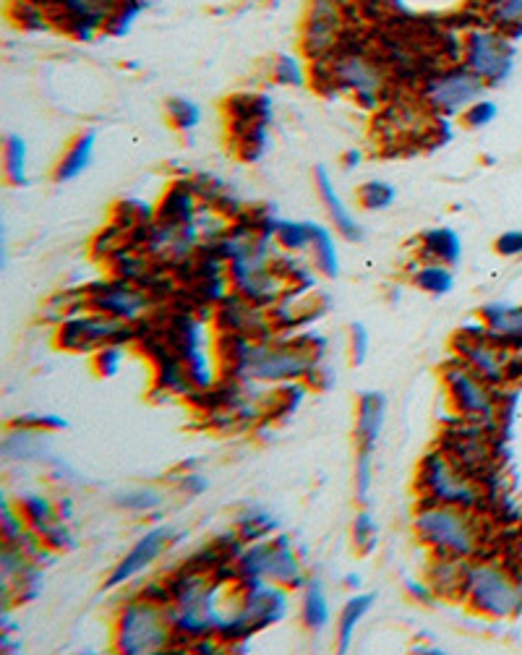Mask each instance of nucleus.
I'll return each mask as SVG.
<instances>
[{"label":"nucleus","mask_w":522,"mask_h":655,"mask_svg":"<svg viewBox=\"0 0 522 655\" xmlns=\"http://www.w3.org/2000/svg\"><path fill=\"white\" fill-rule=\"evenodd\" d=\"M217 585L204 569H186L167 585V612L173 629L183 640H204L220 632L225 616L217 603Z\"/></svg>","instance_id":"1"},{"label":"nucleus","mask_w":522,"mask_h":655,"mask_svg":"<svg viewBox=\"0 0 522 655\" xmlns=\"http://www.w3.org/2000/svg\"><path fill=\"white\" fill-rule=\"evenodd\" d=\"M412 528H416V536L440 556L468 559L481 546V528L466 507L423 502V507L416 512Z\"/></svg>","instance_id":"2"},{"label":"nucleus","mask_w":522,"mask_h":655,"mask_svg":"<svg viewBox=\"0 0 522 655\" xmlns=\"http://www.w3.org/2000/svg\"><path fill=\"white\" fill-rule=\"evenodd\" d=\"M173 619L165 603L141 599L126 603L115 619V651L124 655L163 653L173 645Z\"/></svg>","instance_id":"3"},{"label":"nucleus","mask_w":522,"mask_h":655,"mask_svg":"<svg viewBox=\"0 0 522 655\" xmlns=\"http://www.w3.org/2000/svg\"><path fill=\"white\" fill-rule=\"evenodd\" d=\"M288 614V588L267 580H241V599L235 612L217 632L222 642H243L251 634L277 625Z\"/></svg>","instance_id":"4"},{"label":"nucleus","mask_w":522,"mask_h":655,"mask_svg":"<svg viewBox=\"0 0 522 655\" xmlns=\"http://www.w3.org/2000/svg\"><path fill=\"white\" fill-rule=\"evenodd\" d=\"M311 337L293 342H249L238 376L254 381H295L308 376L321 358L319 348H308Z\"/></svg>","instance_id":"5"},{"label":"nucleus","mask_w":522,"mask_h":655,"mask_svg":"<svg viewBox=\"0 0 522 655\" xmlns=\"http://www.w3.org/2000/svg\"><path fill=\"white\" fill-rule=\"evenodd\" d=\"M418 489L423 502L453 504V507L473 509L481 502V491L466 476V470L455 463L447 452L436 450L423 457L418 468Z\"/></svg>","instance_id":"6"},{"label":"nucleus","mask_w":522,"mask_h":655,"mask_svg":"<svg viewBox=\"0 0 522 655\" xmlns=\"http://www.w3.org/2000/svg\"><path fill=\"white\" fill-rule=\"evenodd\" d=\"M466 599L473 612L492 619H509L522 612V585L499 564H473L468 567Z\"/></svg>","instance_id":"7"},{"label":"nucleus","mask_w":522,"mask_h":655,"mask_svg":"<svg viewBox=\"0 0 522 655\" xmlns=\"http://www.w3.org/2000/svg\"><path fill=\"white\" fill-rule=\"evenodd\" d=\"M235 572L241 580H267L288 590L303 585L298 556L293 554V546L285 536L272 538V541H256L235 559Z\"/></svg>","instance_id":"8"},{"label":"nucleus","mask_w":522,"mask_h":655,"mask_svg":"<svg viewBox=\"0 0 522 655\" xmlns=\"http://www.w3.org/2000/svg\"><path fill=\"white\" fill-rule=\"evenodd\" d=\"M327 84L340 92H351L358 105L377 108L384 89V74L369 55L351 50V53H340L327 66Z\"/></svg>","instance_id":"9"},{"label":"nucleus","mask_w":522,"mask_h":655,"mask_svg":"<svg viewBox=\"0 0 522 655\" xmlns=\"http://www.w3.org/2000/svg\"><path fill=\"white\" fill-rule=\"evenodd\" d=\"M514 45L499 29H475L466 40V68L473 71L486 87H496L512 74Z\"/></svg>","instance_id":"10"},{"label":"nucleus","mask_w":522,"mask_h":655,"mask_svg":"<svg viewBox=\"0 0 522 655\" xmlns=\"http://www.w3.org/2000/svg\"><path fill=\"white\" fill-rule=\"evenodd\" d=\"M131 337V327L126 322L113 319L105 314H74L63 319L58 329V348L68 350V353H94V350L111 345V342H124Z\"/></svg>","instance_id":"11"},{"label":"nucleus","mask_w":522,"mask_h":655,"mask_svg":"<svg viewBox=\"0 0 522 655\" xmlns=\"http://www.w3.org/2000/svg\"><path fill=\"white\" fill-rule=\"evenodd\" d=\"M483 89L486 81L479 79L470 68H449L426 84V100L444 115H462L475 100H481Z\"/></svg>","instance_id":"12"},{"label":"nucleus","mask_w":522,"mask_h":655,"mask_svg":"<svg viewBox=\"0 0 522 655\" xmlns=\"http://www.w3.org/2000/svg\"><path fill=\"white\" fill-rule=\"evenodd\" d=\"M444 387H447L449 400L457 407V413L468 415V418H494V398L488 392L486 379L475 374L470 366L455 363V366L444 368Z\"/></svg>","instance_id":"13"},{"label":"nucleus","mask_w":522,"mask_h":655,"mask_svg":"<svg viewBox=\"0 0 522 655\" xmlns=\"http://www.w3.org/2000/svg\"><path fill=\"white\" fill-rule=\"evenodd\" d=\"M87 306L97 311V314L113 316L118 322H137L141 314H147L150 308V298L144 290H139L137 285L128 280H115V282H102L94 285L87 293Z\"/></svg>","instance_id":"14"},{"label":"nucleus","mask_w":522,"mask_h":655,"mask_svg":"<svg viewBox=\"0 0 522 655\" xmlns=\"http://www.w3.org/2000/svg\"><path fill=\"white\" fill-rule=\"evenodd\" d=\"M340 27H343V16H340L338 0H311L306 24H303V50L314 61H321L338 48Z\"/></svg>","instance_id":"15"},{"label":"nucleus","mask_w":522,"mask_h":655,"mask_svg":"<svg viewBox=\"0 0 522 655\" xmlns=\"http://www.w3.org/2000/svg\"><path fill=\"white\" fill-rule=\"evenodd\" d=\"M176 543V530L170 528V525H160V528H154L147 533L144 538H139L137 543H133V549L128 551V554L115 564L113 575L107 577L105 588H118L124 585V582L133 580L139 572H144L150 564H154L160 559V556L165 554L167 549Z\"/></svg>","instance_id":"16"},{"label":"nucleus","mask_w":522,"mask_h":655,"mask_svg":"<svg viewBox=\"0 0 522 655\" xmlns=\"http://www.w3.org/2000/svg\"><path fill=\"white\" fill-rule=\"evenodd\" d=\"M220 324L225 332H233L246 337V340H267V319L256 303L246 301V298L233 295V298H222V308H220Z\"/></svg>","instance_id":"17"},{"label":"nucleus","mask_w":522,"mask_h":655,"mask_svg":"<svg viewBox=\"0 0 522 655\" xmlns=\"http://www.w3.org/2000/svg\"><path fill=\"white\" fill-rule=\"evenodd\" d=\"M386 418V400L382 392H364L358 400V418H356V444L358 450L373 452L377 450L379 437H382Z\"/></svg>","instance_id":"18"},{"label":"nucleus","mask_w":522,"mask_h":655,"mask_svg":"<svg viewBox=\"0 0 522 655\" xmlns=\"http://www.w3.org/2000/svg\"><path fill=\"white\" fill-rule=\"evenodd\" d=\"M317 188H319V197L324 201L327 214H330L334 230L340 232V236L347 238V241H364V230H360L356 214L345 206V201L340 199V193L334 191L330 173H327V167H317Z\"/></svg>","instance_id":"19"},{"label":"nucleus","mask_w":522,"mask_h":655,"mask_svg":"<svg viewBox=\"0 0 522 655\" xmlns=\"http://www.w3.org/2000/svg\"><path fill=\"white\" fill-rule=\"evenodd\" d=\"M9 459H18V463H31V459H42L48 455V431L31 426H16L5 433L3 446H0Z\"/></svg>","instance_id":"20"},{"label":"nucleus","mask_w":522,"mask_h":655,"mask_svg":"<svg viewBox=\"0 0 522 655\" xmlns=\"http://www.w3.org/2000/svg\"><path fill=\"white\" fill-rule=\"evenodd\" d=\"M429 588L444 599H466L468 567L457 556H440L434 567L429 569Z\"/></svg>","instance_id":"21"},{"label":"nucleus","mask_w":522,"mask_h":655,"mask_svg":"<svg viewBox=\"0 0 522 655\" xmlns=\"http://www.w3.org/2000/svg\"><path fill=\"white\" fill-rule=\"evenodd\" d=\"M94 141H97L94 131H87V134L76 136L74 144H71L66 149V152H63V158L58 160V165H55V171H53V180H55V184H71V180L79 178V175L84 171H87L89 165H92Z\"/></svg>","instance_id":"22"},{"label":"nucleus","mask_w":522,"mask_h":655,"mask_svg":"<svg viewBox=\"0 0 522 655\" xmlns=\"http://www.w3.org/2000/svg\"><path fill=\"white\" fill-rule=\"evenodd\" d=\"M457 348H460V353L466 355L468 366L473 368L475 374H481L486 381H501V376H505V363H501V355L496 353L494 348H488L486 342H481L479 337H470L462 332L460 340H457Z\"/></svg>","instance_id":"23"},{"label":"nucleus","mask_w":522,"mask_h":655,"mask_svg":"<svg viewBox=\"0 0 522 655\" xmlns=\"http://www.w3.org/2000/svg\"><path fill=\"white\" fill-rule=\"evenodd\" d=\"M107 5H111V0H55L61 18L76 24L81 35H89L94 27H100V22H105Z\"/></svg>","instance_id":"24"},{"label":"nucleus","mask_w":522,"mask_h":655,"mask_svg":"<svg viewBox=\"0 0 522 655\" xmlns=\"http://www.w3.org/2000/svg\"><path fill=\"white\" fill-rule=\"evenodd\" d=\"M421 245L423 254H426L431 262L447 264V267H457L462 259V241L453 228H434L423 232Z\"/></svg>","instance_id":"25"},{"label":"nucleus","mask_w":522,"mask_h":655,"mask_svg":"<svg viewBox=\"0 0 522 655\" xmlns=\"http://www.w3.org/2000/svg\"><path fill=\"white\" fill-rule=\"evenodd\" d=\"M193 212H196L193 191L183 186H176L173 191H167L163 204H160V219H163V225H170V228L193 225Z\"/></svg>","instance_id":"26"},{"label":"nucleus","mask_w":522,"mask_h":655,"mask_svg":"<svg viewBox=\"0 0 522 655\" xmlns=\"http://www.w3.org/2000/svg\"><path fill=\"white\" fill-rule=\"evenodd\" d=\"M18 512H22L24 520H27V525L37 536H42L44 530H50L55 522L63 520L61 512H58V504L40 494H27L18 499Z\"/></svg>","instance_id":"27"},{"label":"nucleus","mask_w":522,"mask_h":655,"mask_svg":"<svg viewBox=\"0 0 522 655\" xmlns=\"http://www.w3.org/2000/svg\"><path fill=\"white\" fill-rule=\"evenodd\" d=\"M377 601V595L366 593V595H356L343 606V614H340V629H338V640H340V651L347 653L351 651V642L356 638V627L360 625L369 608Z\"/></svg>","instance_id":"28"},{"label":"nucleus","mask_w":522,"mask_h":655,"mask_svg":"<svg viewBox=\"0 0 522 655\" xmlns=\"http://www.w3.org/2000/svg\"><path fill=\"white\" fill-rule=\"evenodd\" d=\"M303 625L311 632H321L330 625V601H327L324 585L319 580L308 582L306 593H303Z\"/></svg>","instance_id":"29"},{"label":"nucleus","mask_w":522,"mask_h":655,"mask_svg":"<svg viewBox=\"0 0 522 655\" xmlns=\"http://www.w3.org/2000/svg\"><path fill=\"white\" fill-rule=\"evenodd\" d=\"M486 16L507 37L522 35V0H486Z\"/></svg>","instance_id":"30"},{"label":"nucleus","mask_w":522,"mask_h":655,"mask_svg":"<svg viewBox=\"0 0 522 655\" xmlns=\"http://www.w3.org/2000/svg\"><path fill=\"white\" fill-rule=\"evenodd\" d=\"M3 171H5V180L11 186H27V141L22 136L11 134L5 136V147H3Z\"/></svg>","instance_id":"31"},{"label":"nucleus","mask_w":522,"mask_h":655,"mask_svg":"<svg viewBox=\"0 0 522 655\" xmlns=\"http://www.w3.org/2000/svg\"><path fill=\"white\" fill-rule=\"evenodd\" d=\"M311 228V249H314V262H317L319 272H324L327 277H338L340 275V259H338V249H334V238L332 232L324 228V225L308 223Z\"/></svg>","instance_id":"32"},{"label":"nucleus","mask_w":522,"mask_h":655,"mask_svg":"<svg viewBox=\"0 0 522 655\" xmlns=\"http://www.w3.org/2000/svg\"><path fill=\"white\" fill-rule=\"evenodd\" d=\"M481 314L494 335L522 340V306H499V303H494V306L483 308Z\"/></svg>","instance_id":"33"},{"label":"nucleus","mask_w":522,"mask_h":655,"mask_svg":"<svg viewBox=\"0 0 522 655\" xmlns=\"http://www.w3.org/2000/svg\"><path fill=\"white\" fill-rule=\"evenodd\" d=\"M235 525H238V536H241L246 543L264 541V538H267L269 533H275V528H277L275 517L262 507H249L243 515H238Z\"/></svg>","instance_id":"34"},{"label":"nucleus","mask_w":522,"mask_h":655,"mask_svg":"<svg viewBox=\"0 0 522 655\" xmlns=\"http://www.w3.org/2000/svg\"><path fill=\"white\" fill-rule=\"evenodd\" d=\"M412 282L429 295H447L449 290L455 288V275H453V267H447V264L431 262L426 267L416 272Z\"/></svg>","instance_id":"35"},{"label":"nucleus","mask_w":522,"mask_h":655,"mask_svg":"<svg viewBox=\"0 0 522 655\" xmlns=\"http://www.w3.org/2000/svg\"><path fill=\"white\" fill-rule=\"evenodd\" d=\"M163 502H165V496L160 494L157 489H147V486L115 494V504H118L120 509H128V512H152V509L163 507Z\"/></svg>","instance_id":"36"},{"label":"nucleus","mask_w":522,"mask_h":655,"mask_svg":"<svg viewBox=\"0 0 522 655\" xmlns=\"http://www.w3.org/2000/svg\"><path fill=\"white\" fill-rule=\"evenodd\" d=\"M397 199V188L386 180H369L360 186L358 201L364 210H390Z\"/></svg>","instance_id":"37"},{"label":"nucleus","mask_w":522,"mask_h":655,"mask_svg":"<svg viewBox=\"0 0 522 655\" xmlns=\"http://www.w3.org/2000/svg\"><path fill=\"white\" fill-rule=\"evenodd\" d=\"M272 232L277 243L290 254L311 249V228H308V223H277Z\"/></svg>","instance_id":"38"},{"label":"nucleus","mask_w":522,"mask_h":655,"mask_svg":"<svg viewBox=\"0 0 522 655\" xmlns=\"http://www.w3.org/2000/svg\"><path fill=\"white\" fill-rule=\"evenodd\" d=\"M167 118H170L178 131H193L199 126V121H202V110H199L196 102L186 100V97H173V100H167Z\"/></svg>","instance_id":"39"},{"label":"nucleus","mask_w":522,"mask_h":655,"mask_svg":"<svg viewBox=\"0 0 522 655\" xmlns=\"http://www.w3.org/2000/svg\"><path fill=\"white\" fill-rule=\"evenodd\" d=\"M377 541H379V528L377 522H373L371 512L364 509L358 512L356 520H353V543H356L358 554L369 556L373 549H377Z\"/></svg>","instance_id":"40"},{"label":"nucleus","mask_w":522,"mask_h":655,"mask_svg":"<svg viewBox=\"0 0 522 655\" xmlns=\"http://www.w3.org/2000/svg\"><path fill=\"white\" fill-rule=\"evenodd\" d=\"M92 366L102 379H111V376L118 374L120 366H124V348H120V342H111V345L94 350Z\"/></svg>","instance_id":"41"},{"label":"nucleus","mask_w":522,"mask_h":655,"mask_svg":"<svg viewBox=\"0 0 522 655\" xmlns=\"http://www.w3.org/2000/svg\"><path fill=\"white\" fill-rule=\"evenodd\" d=\"M373 452L358 450V459H356V496L360 504H369L371 496V486H373Z\"/></svg>","instance_id":"42"},{"label":"nucleus","mask_w":522,"mask_h":655,"mask_svg":"<svg viewBox=\"0 0 522 655\" xmlns=\"http://www.w3.org/2000/svg\"><path fill=\"white\" fill-rule=\"evenodd\" d=\"M29 530L27 520H24V515L18 512V507L14 509L9 504V499H3V541L5 543H16L18 538Z\"/></svg>","instance_id":"43"},{"label":"nucleus","mask_w":522,"mask_h":655,"mask_svg":"<svg viewBox=\"0 0 522 655\" xmlns=\"http://www.w3.org/2000/svg\"><path fill=\"white\" fill-rule=\"evenodd\" d=\"M496 113H499V110H496L492 100H475L473 105L462 113V123H466L468 128H486L488 123H494Z\"/></svg>","instance_id":"44"},{"label":"nucleus","mask_w":522,"mask_h":655,"mask_svg":"<svg viewBox=\"0 0 522 655\" xmlns=\"http://www.w3.org/2000/svg\"><path fill=\"white\" fill-rule=\"evenodd\" d=\"M275 81L285 84V87H301L303 71L298 66V61H293L290 55H280V61L275 63Z\"/></svg>","instance_id":"45"},{"label":"nucleus","mask_w":522,"mask_h":655,"mask_svg":"<svg viewBox=\"0 0 522 655\" xmlns=\"http://www.w3.org/2000/svg\"><path fill=\"white\" fill-rule=\"evenodd\" d=\"M40 538H42L44 546H48L50 551H68V549H74V536H71V530L66 528V520L55 522L53 528L44 530V533Z\"/></svg>","instance_id":"46"},{"label":"nucleus","mask_w":522,"mask_h":655,"mask_svg":"<svg viewBox=\"0 0 522 655\" xmlns=\"http://www.w3.org/2000/svg\"><path fill=\"white\" fill-rule=\"evenodd\" d=\"M366 355H369V332L364 324H353L351 327V361L353 366H364Z\"/></svg>","instance_id":"47"},{"label":"nucleus","mask_w":522,"mask_h":655,"mask_svg":"<svg viewBox=\"0 0 522 655\" xmlns=\"http://www.w3.org/2000/svg\"><path fill=\"white\" fill-rule=\"evenodd\" d=\"M16 426L42 428V431H61V428H66L68 424L63 418H58V415H22V418L16 420Z\"/></svg>","instance_id":"48"},{"label":"nucleus","mask_w":522,"mask_h":655,"mask_svg":"<svg viewBox=\"0 0 522 655\" xmlns=\"http://www.w3.org/2000/svg\"><path fill=\"white\" fill-rule=\"evenodd\" d=\"M496 254L518 256L522 254V230H507L496 238Z\"/></svg>","instance_id":"49"},{"label":"nucleus","mask_w":522,"mask_h":655,"mask_svg":"<svg viewBox=\"0 0 522 655\" xmlns=\"http://www.w3.org/2000/svg\"><path fill=\"white\" fill-rule=\"evenodd\" d=\"M178 483H180V489H183L186 494H191V496L204 494V491H206V486H209V483L204 481V476H199V473H189V476H183V478H180Z\"/></svg>","instance_id":"50"},{"label":"nucleus","mask_w":522,"mask_h":655,"mask_svg":"<svg viewBox=\"0 0 522 655\" xmlns=\"http://www.w3.org/2000/svg\"><path fill=\"white\" fill-rule=\"evenodd\" d=\"M58 512H61L63 520H71V512H74V507H71V499H61V504H58Z\"/></svg>","instance_id":"51"},{"label":"nucleus","mask_w":522,"mask_h":655,"mask_svg":"<svg viewBox=\"0 0 522 655\" xmlns=\"http://www.w3.org/2000/svg\"><path fill=\"white\" fill-rule=\"evenodd\" d=\"M358 162H360V152H356V149H351V152L345 154V167L358 165Z\"/></svg>","instance_id":"52"},{"label":"nucleus","mask_w":522,"mask_h":655,"mask_svg":"<svg viewBox=\"0 0 522 655\" xmlns=\"http://www.w3.org/2000/svg\"><path fill=\"white\" fill-rule=\"evenodd\" d=\"M416 653H442V651H440V647H421V645H418Z\"/></svg>","instance_id":"53"},{"label":"nucleus","mask_w":522,"mask_h":655,"mask_svg":"<svg viewBox=\"0 0 522 655\" xmlns=\"http://www.w3.org/2000/svg\"><path fill=\"white\" fill-rule=\"evenodd\" d=\"M358 582H360V580H358V575H351V577H347V588H358Z\"/></svg>","instance_id":"54"},{"label":"nucleus","mask_w":522,"mask_h":655,"mask_svg":"<svg viewBox=\"0 0 522 655\" xmlns=\"http://www.w3.org/2000/svg\"><path fill=\"white\" fill-rule=\"evenodd\" d=\"M275 3H282V0H275Z\"/></svg>","instance_id":"55"}]
</instances>
